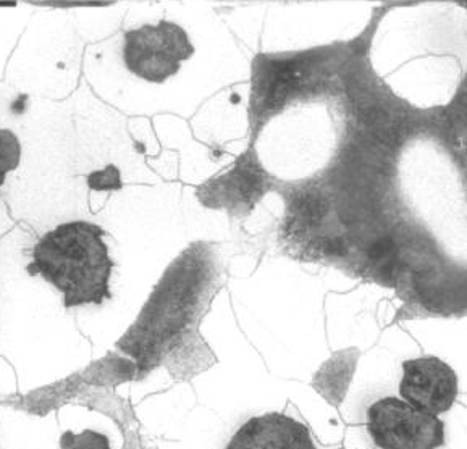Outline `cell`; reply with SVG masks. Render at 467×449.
Masks as SVG:
<instances>
[{
    "mask_svg": "<svg viewBox=\"0 0 467 449\" xmlns=\"http://www.w3.org/2000/svg\"><path fill=\"white\" fill-rule=\"evenodd\" d=\"M104 236L89 221L62 223L36 244L28 270L54 286L65 307L99 306L110 296L114 270Z\"/></svg>",
    "mask_w": 467,
    "mask_h": 449,
    "instance_id": "6da1fadb",
    "label": "cell"
},
{
    "mask_svg": "<svg viewBox=\"0 0 467 449\" xmlns=\"http://www.w3.org/2000/svg\"><path fill=\"white\" fill-rule=\"evenodd\" d=\"M319 60L311 54L301 56H265L261 54L253 62L249 122L253 128H261L272 115L306 89L317 77Z\"/></svg>",
    "mask_w": 467,
    "mask_h": 449,
    "instance_id": "7a4b0ae2",
    "label": "cell"
},
{
    "mask_svg": "<svg viewBox=\"0 0 467 449\" xmlns=\"http://www.w3.org/2000/svg\"><path fill=\"white\" fill-rule=\"evenodd\" d=\"M194 56V46L180 25H142L125 35L123 62L128 72L149 83H165Z\"/></svg>",
    "mask_w": 467,
    "mask_h": 449,
    "instance_id": "3957f363",
    "label": "cell"
},
{
    "mask_svg": "<svg viewBox=\"0 0 467 449\" xmlns=\"http://www.w3.org/2000/svg\"><path fill=\"white\" fill-rule=\"evenodd\" d=\"M368 432L380 449H437L445 443L439 415L401 398H383L368 407Z\"/></svg>",
    "mask_w": 467,
    "mask_h": 449,
    "instance_id": "277c9868",
    "label": "cell"
},
{
    "mask_svg": "<svg viewBox=\"0 0 467 449\" xmlns=\"http://www.w3.org/2000/svg\"><path fill=\"white\" fill-rule=\"evenodd\" d=\"M269 181L267 171L251 148L241 154L230 170L201 186L196 196L205 207L241 214L249 212L263 199Z\"/></svg>",
    "mask_w": 467,
    "mask_h": 449,
    "instance_id": "5b68a950",
    "label": "cell"
},
{
    "mask_svg": "<svg viewBox=\"0 0 467 449\" xmlns=\"http://www.w3.org/2000/svg\"><path fill=\"white\" fill-rule=\"evenodd\" d=\"M460 380L451 365L435 356L416 357L403 362L400 380L401 400L420 411L440 415L453 407Z\"/></svg>",
    "mask_w": 467,
    "mask_h": 449,
    "instance_id": "8992f818",
    "label": "cell"
},
{
    "mask_svg": "<svg viewBox=\"0 0 467 449\" xmlns=\"http://www.w3.org/2000/svg\"><path fill=\"white\" fill-rule=\"evenodd\" d=\"M225 449H317L309 428L286 413L251 417L230 438Z\"/></svg>",
    "mask_w": 467,
    "mask_h": 449,
    "instance_id": "52a82bcc",
    "label": "cell"
},
{
    "mask_svg": "<svg viewBox=\"0 0 467 449\" xmlns=\"http://www.w3.org/2000/svg\"><path fill=\"white\" fill-rule=\"evenodd\" d=\"M324 215V204L317 196H303L291 204V225L297 230H306L319 223Z\"/></svg>",
    "mask_w": 467,
    "mask_h": 449,
    "instance_id": "ba28073f",
    "label": "cell"
},
{
    "mask_svg": "<svg viewBox=\"0 0 467 449\" xmlns=\"http://www.w3.org/2000/svg\"><path fill=\"white\" fill-rule=\"evenodd\" d=\"M62 449H110V443L106 436L92 430H83L81 434L67 432L60 438Z\"/></svg>",
    "mask_w": 467,
    "mask_h": 449,
    "instance_id": "9c48e42d",
    "label": "cell"
},
{
    "mask_svg": "<svg viewBox=\"0 0 467 449\" xmlns=\"http://www.w3.org/2000/svg\"><path fill=\"white\" fill-rule=\"evenodd\" d=\"M20 162V144L12 131L2 129V179Z\"/></svg>",
    "mask_w": 467,
    "mask_h": 449,
    "instance_id": "30bf717a",
    "label": "cell"
},
{
    "mask_svg": "<svg viewBox=\"0 0 467 449\" xmlns=\"http://www.w3.org/2000/svg\"><path fill=\"white\" fill-rule=\"evenodd\" d=\"M89 186L92 189L107 191L121 188L120 173L115 167H109L106 170L96 171L89 177Z\"/></svg>",
    "mask_w": 467,
    "mask_h": 449,
    "instance_id": "8fae6325",
    "label": "cell"
}]
</instances>
